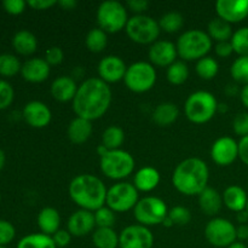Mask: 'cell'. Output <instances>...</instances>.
Listing matches in <instances>:
<instances>
[{
  "mask_svg": "<svg viewBox=\"0 0 248 248\" xmlns=\"http://www.w3.org/2000/svg\"><path fill=\"white\" fill-rule=\"evenodd\" d=\"M111 103V90L99 78L86 79L73 99V110L78 118L93 121L102 118Z\"/></svg>",
  "mask_w": 248,
  "mask_h": 248,
  "instance_id": "obj_1",
  "label": "cell"
},
{
  "mask_svg": "<svg viewBox=\"0 0 248 248\" xmlns=\"http://www.w3.org/2000/svg\"><path fill=\"white\" fill-rule=\"evenodd\" d=\"M208 177L206 162L198 157H189L177 165L172 174V184L183 195H200L207 188Z\"/></svg>",
  "mask_w": 248,
  "mask_h": 248,
  "instance_id": "obj_2",
  "label": "cell"
},
{
  "mask_svg": "<svg viewBox=\"0 0 248 248\" xmlns=\"http://www.w3.org/2000/svg\"><path fill=\"white\" fill-rule=\"evenodd\" d=\"M107 190L103 182L92 174H79L69 184L70 199L81 210L96 212L106 205Z\"/></svg>",
  "mask_w": 248,
  "mask_h": 248,
  "instance_id": "obj_3",
  "label": "cell"
},
{
  "mask_svg": "<svg viewBox=\"0 0 248 248\" xmlns=\"http://www.w3.org/2000/svg\"><path fill=\"white\" fill-rule=\"evenodd\" d=\"M177 52L186 61H196L206 57L212 48V39L207 33L191 29L182 34L177 41Z\"/></svg>",
  "mask_w": 248,
  "mask_h": 248,
  "instance_id": "obj_4",
  "label": "cell"
},
{
  "mask_svg": "<svg viewBox=\"0 0 248 248\" xmlns=\"http://www.w3.org/2000/svg\"><path fill=\"white\" fill-rule=\"evenodd\" d=\"M218 110L215 94L207 91H196L188 97L184 106L186 116L194 124H206Z\"/></svg>",
  "mask_w": 248,
  "mask_h": 248,
  "instance_id": "obj_5",
  "label": "cell"
},
{
  "mask_svg": "<svg viewBox=\"0 0 248 248\" xmlns=\"http://www.w3.org/2000/svg\"><path fill=\"white\" fill-rule=\"evenodd\" d=\"M133 170L135 159L126 150H109L101 156V171L108 178L120 181L130 176Z\"/></svg>",
  "mask_w": 248,
  "mask_h": 248,
  "instance_id": "obj_6",
  "label": "cell"
},
{
  "mask_svg": "<svg viewBox=\"0 0 248 248\" xmlns=\"http://www.w3.org/2000/svg\"><path fill=\"white\" fill-rule=\"evenodd\" d=\"M127 12L121 2L115 0H107L97 10V23L106 33H118L126 28Z\"/></svg>",
  "mask_w": 248,
  "mask_h": 248,
  "instance_id": "obj_7",
  "label": "cell"
},
{
  "mask_svg": "<svg viewBox=\"0 0 248 248\" xmlns=\"http://www.w3.org/2000/svg\"><path fill=\"white\" fill-rule=\"evenodd\" d=\"M128 38L140 45H148L157 41L160 35L159 22L147 15H136L128 18L125 28Z\"/></svg>",
  "mask_w": 248,
  "mask_h": 248,
  "instance_id": "obj_8",
  "label": "cell"
},
{
  "mask_svg": "<svg viewBox=\"0 0 248 248\" xmlns=\"http://www.w3.org/2000/svg\"><path fill=\"white\" fill-rule=\"evenodd\" d=\"M126 87L136 93H144L152 90L156 82V70L152 63L136 62L127 67L125 78Z\"/></svg>",
  "mask_w": 248,
  "mask_h": 248,
  "instance_id": "obj_9",
  "label": "cell"
},
{
  "mask_svg": "<svg viewBox=\"0 0 248 248\" xmlns=\"http://www.w3.org/2000/svg\"><path fill=\"white\" fill-rule=\"evenodd\" d=\"M133 215L140 225L150 227L162 224L169 216V210L164 200L155 196H147L138 201L133 208Z\"/></svg>",
  "mask_w": 248,
  "mask_h": 248,
  "instance_id": "obj_10",
  "label": "cell"
},
{
  "mask_svg": "<svg viewBox=\"0 0 248 248\" xmlns=\"http://www.w3.org/2000/svg\"><path fill=\"white\" fill-rule=\"evenodd\" d=\"M138 190L133 184L119 182L108 189L106 203L114 212L123 213L135 208L138 202Z\"/></svg>",
  "mask_w": 248,
  "mask_h": 248,
  "instance_id": "obj_11",
  "label": "cell"
},
{
  "mask_svg": "<svg viewBox=\"0 0 248 248\" xmlns=\"http://www.w3.org/2000/svg\"><path fill=\"white\" fill-rule=\"evenodd\" d=\"M206 240L215 247H229L236 241V228L224 218H213L205 228Z\"/></svg>",
  "mask_w": 248,
  "mask_h": 248,
  "instance_id": "obj_12",
  "label": "cell"
},
{
  "mask_svg": "<svg viewBox=\"0 0 248 248\" xmlns=\"http://www.w3.org/2000/svg\"><path fill=\"white\" fill-rule=\"evenodd\" d=\"M154 235L148 227L128 225L119 235V248H153Z\"/></svg>",
  "mask_w": 248,
  "mask_h": 248,
  "instance_id": "obj_13",
  "label": "cell"
},
{
  "mask_svg": "<svg viewBox=\"0 0 248 248\" xmlns=\"http://www.w3.org/2000/svg\"><path fill=\"white\" fill-rule=\"evenodd\" d=\"M211 157L218 166H229L239 157V143L232 137H220L211 148Z\"/></svg>",
  "mask_w": 248,
  "mask_h": 248,
  "instance_id": "obj_14",
  "label": "cell"
},
{
  "mask_svg": "<svg viewBox=\"0 0 248 248\" xmlns=\"http://www.w3.org/2000/svg\"><path fill=\"white\" fill-rule=\"evenodd\" d=\"M216 11L228 23H237L248 16V0H218Z\"/></svg>",
  "mask_w": 248,
  "mask_h": 248,
  "instance_id": "obj_15",
  "label": "cell"
},
{
  "mask_svg": "<svg viewBox=\"0 0 248 248\" xmlns=\"http://www.w3.org/2000/svg\"><path fill=\"white\" fill-rule=\"evenodd\" d=\"M126 67L123 58L115 55H109L102 58L98 64V75L99 79L103 80L107 84L118 82L125 78Z\"/></svg>",
  "mask_w": 248,
  "mask_h": 248,
  "instance_id": "obj_16",
  "label": "cell"
},
{
  "mask_svg": "<svg viewBox=\"0 0 248 248\" xmlns=\"http://www.w3.org/2000/svg\"><path fill=\"white\" fill-rule=\"evenodd\" d=\"M148 56L152 64L169 68L176 62L178 52H177V46L171 41L157 40L150 46Z\"/></svg>",
  "mask_w": 248,
  "mask_h": 248,
  "instance_id": "obj_17",
  "label": "cell"
},
{
  "mask_svg": "<svg viewBox=\"0 0 248 248\" xmlns=\"http://www.w3.org/2000/svg\"><path fill=\"white\" fill-rule=\"evenodd\" d=\"M23 118L29 126L34 128H44L50 124L52 119L50 108L45 103L31 101L24 106Z\"/></svg>",
  "mask_w": 248,
  "mask_h": 248,
  "instance_id": "obj_18",
  "label": "cell"
},
{
  "mask_svg": "<svg viewBox=\"0 0 248 248\" xmlns=\"http://www.w3.org/2000/svg\"><path fill=\"white\" fill-rule=\"evenodd\" d=\"M96 227L94 213L91 211L79 210L73 213L68 219V232L72 236L82 237L93 232Z\"/></svg>",
  "mask_w": 248,
  "mask_h": 248,
  "instance_id": "obj_19",
  "label": "cell"
},
{
  "mask_svg": "<svg viewBox=\"0 0 248 248\" xmlns=\"http://www.w3.org/2000/svg\"><path fill=\"white\" fill-rule=\"evenodd\" d=\"M50 67L45 58H31L22 65L21 74L28 82L39 84L45 81L50 75Z\"/></svg>",
  "mask_w": 248,
  "mask_h": 248,
  "instance_id": "obj_20",
  "label": "cell"
},
{
  "mask_svg": "<svg viewBox=\"0 0 248 248\" xmlns=\"http://www.w3.org/2000/svg\"><path fill=\"white\" fill-rule=\"evenodd\" d=\"M77 82L70 77H60L53 80L51 85V94L58 102H69L74 99L77 94Z\"/></svg>",
  "mask_w": 248,
  "mask_h": 248,
  "instance_id": "obj_21",
  "label": "cell"
},
{
  "mask_svg": "<svg viewBox=\"0 0 248 248\" xmlns=\"http://www.w3.org/2000/svg\"><path fill=\"white\" fill-rule=\"evenodd\" d=\"M68 138L74 144H82L92 135V121L82 118H75L70 121L67 130Z\"/></svg>",
  "mask_w": 248,
  "mask_h": 248,
  "instance_id": "obj_22",
  "label": "cell"
},
{
  "mask_svg": "<svg viewBox=\"0 0 248 248\" xmlns=\"http://www.w3.org/2000/svg\"><path fill=\"white\" fill-rule=\"evenodd\" d=\"M160 173L156 169L150 166L142 167L135 174V184L138 191H152L159 186Z\"/></svg>",
  "mask_w": 248,
  "mask_h": 248,
  "instance_id": "obj_23",
  "label": "cell"
},
{
  "mask_svg": "<svg viewBox=\"0 0 248 248\" xmlns=\"http://www.w3.org/2000/svg\"><path fill=\"white\" fill-rule=\"evenodd\" d=\"M38 225L43 234L52 236L60 230V212L53 207L43 208L38 215Z\"/></svg>",
  "mask_w": 248,
  "mask_h": 248,
  "instance_id": "obj_24",
  "label": "cell"
},
{
  "mask_svg": "<svg viewBox=\"0 0 248 248\" xmlns=\"http://www.w3.org/2000/svg\"><path fill=\"white\" fill-rule=\"evenodd\" d=\"M223 203L234 212H242L246 210L248 196L246 191L237 186H228L223 193Z\"/></svg>",
  "mask_w": 248,
  "mask_h": 248,
  "instance_id": "obj_25",
  "label": "cell"
},
{
  "mask_svg": "<svg viewBox=\"0 0 248 248\" xmlns=\"http://www.w3.org/2000/svg\"><path fill=\"white\" fill-rule=\"evenodd\" d=\"M199 205L201 211L207 216H216L219 213L223 205V198L216 189L207 188L199 195Z\"/></svg>",
  "mask_w": 248,
  "mask_h": 248,
  "instance_id": "obj_26",
  "label": "cell"
},
{
  "mask_svg": "<svg viewBox=\"0 0 248 248\" xmlns=\"http://www.w3.org/2000/svg\"><path fill=\"white\" fill-rule=\"evenodd\" d=\"M179 116V109L173 103H161L153 111V121L161 127L172 125Z\"/></svg>",
  "mask_w": 248,
  "mask_h": 248,
  "instance_id": "obj_27",
  "label": "cell"
},
{
  "mask_svg": "<svg viewBox=\"0 0 248 248\" xmlns=\"http://www.w3.org/2000/svg\"><path fill=\"white\" fill-rule=\"evenodd\" d=\"M12 46L19 55L29 56L38 48V40L35 35L28 31H19L12 39Z\"/></svg>",
  "mask_w": 248,
  "mask_h": 248,
  "instance_id": "obj_28",
  "label": "cell"
},
{
  "mask_svg": "<svg viewBox=\"0 0 248 248\" xmlns=\"http://www.w3.org/2000/svg\"><path fill=\"white\" fill-rule=\"evenodd\" d=\"M207 34L211 39H215L218 43H223V41H229V39L232 40L234 33H232V24L217 17L208 23Z\"/></svg>",
  "mask_w": 248,
  "mask_h": 248,
  "instance_id": "obj_29",
  "label": "cell"
},
{
  "mask_svg": "<svg viewBox=\"0 0 248 248\" xmlns=\"http://www.w3.org/2000/svg\"><path fill=\"white\" fill-rule=\"evenodd\" d=\"M92 242L96 248H118L119 235L113 228H97L92 234Z\"/></svg>",
  "mask_w": 248,
  "mask_h": 248,
  "instance_id": "obj_30",
  "label": "cell"
},
{
  "mask_svg": "<svg viewBox=\"0 0 248 248\" xmlns=\"http://www.w3.org/2000/svg\"><path fill=\"white\" fill-rule=\"evenodd\" d=\"M125 140V132L119 126H109L102 135V145L108 150L120 149Z\"/></svg>",
  "mask_w": 248,
  "mask_h": 248,
  "instance_id": "obj_31",
  "label": "cell"
},
{
  "mask_svg": "<svg viewBox=\"0 0 248 248\" xmlns=\"http://www.w3.org/2000/svg\"><path fill=\"white\" fill-rule=\"evenodd\" d=\"M17 248H57L52 236L43 234H31L19 240Z\"/></svg>",
  "mask_w": 248,
  "mask_h": 248,
  "instance_id": "obj_32",
  "label": "cell"
},
{
  "mask_svg": "<svg viewBox=\"0 0 248 248\" xmlns=\"http://www.w3.org/2000/svg\"><path fill=\"white\" fill-rule=\"evenodd\" d=\"M85 44L91 52L99 53L107 47L108 36H107L106 31H102L101 28H93L87 33Z\"/></svg>",
  "mask_w": 248,
  "mask_h": 248,
  "instance_id": "obj_33",
  "label": "cell"
},
{
  "mask_svg": "<svg viewBox=\"0 0 248 248\" xmlns=\"http://www.w3.org/2000/svg\"><path fill=\"white\" fill-rule=\"evenodd\" d=\"M166 77L172 85L184 84L189 78L188 65L183 61H176L173 64L167 68Z\"/></svg>",
  "mask_w": 248,
  "mask_h": 248,
  "instance_id": "obj_34",
  "label": "cell"
},
{
  "mask_svg": "<svg viewBox=\"0 0 248 248\" xmlns=\"http://www.w3.org/2000/svg\"><path fill=\"white\" fill-rule=\"evenodd\" d=\"M196 73H198L199 77L203 80H212L216 75L218 74V70H219V65L218 62L212 57H206L201 58L196 63Z\"/></svg>",
  "mask_w": 248,
  "mask_h": 248,
  "instance_id": "obj_35",
  "label": "cell"
},
{
  "mask_svg": "<svg viewBox=\"0 0 248 248\" xmlns=\"http://www.w3.org/2000/svg\"><path fill=\"white\" fill-rule=\"evenodd\" d=\"M22 65L18 58L11 53L0 55V75L1 77H14L21 72Z\"/></svg>",
  "mask_w": 248,
  "mask_h": 248,
  "instance_id": "obj_36",
  "label": "cell"
},
{
  "mask_svg": "<svg viewBox=\"0 0 248 248\" xmlns=\"http://www.w3.org/2000/svg\"><path fill=\"white\" fill-rule=\"evenodd\" d=\"M184 18L178 12H167L160 18L159 26L166 33H177L183 27Z\"/></svg>",
  "mask_w": 248,
  "mask_h": 248,
  "instance_id": "obj_37",
  "label": "cell"
},
{
  "mask_svg": "<svg viewBox=\"0 0 248 248\" xmlns=\"http://www.w3.org/2000/svg\"><path fill=\"white\" fill-rule=\"evenodd\" d=\"M232 43L234 52H236L240 57L248 56V27L240 28L232 34Z\"/></svg>",
  "mask_w": 248,
  "mask_h": 248,
  "instance_id": "obj_38",
  "label": "cell"
},
{
  "mask_svg": "<svg viewBox=\"0 0 248 248\" xmlns=\"http://www.w3.org/2000/svg\"><path fill=\"white\" fill-rule=\"evenodd\" d=\"M230 73L235 81L248 85V56L236 58L230 68Z\"/></svg>",
  "mask_w": 248,
  "mask_h": 248,
  "instance_id": "obj_39",
  "label": "cell"
},
{
  "mask_svg": "<svg viewBox=\"0 0 248 248\" xmlns=\"http://www.w3.org/2000/svg\"><path fill=\"white\" fill-rule=\"evenodd\" d=\"M93 213L96 225L98 228H113V225L115 224V212L108 206H103Z\"/></svg>",
  "mask_w": 248,
  "mask_h": 248,
  "instance_id": "obj_40",
  "label": "cell"
},
{
  "mask_svg": "<svg viewBox=\"0 0 248 248\" xmlns=\"http://www.w3.org/2000/svg\"><path fill=\"white\" fill-rule=\"evenodd\" d=\"M169 218L173 225H186L191 220V213L184 206H174L169 211Z\"/></svg>",
  "mask_w": 248,
  "mask_h": 248,
  "instance_id": "obj_41",
  "label": "cell"
},
{
  "mask_svg": "<svg viewBox=\"0 0 248 248\" xmlns=\"http://www.w3.org/2000/svg\"><path fill=\"white\" fill-rule=\"evenodd\" d=\"M14 97L15 92L11 85L5 80H0V110L11 106Z\"/></svg>",
  "mask_w": 248,
  "mask_h": 248,
  "instance_id": "obj_42",
  "label": "cell"
},
{
  "mask_svg": "<svg viewBox=\"0 0 248 248\" xmlns=\"http://www.w3.org/2000/svg\"><path fill=\"white\" fill-rule=\"evenodd\" d=\"M16 230L15 227L7 220L0 219V246L5 247L15 239Z\"/></svg>",
  "mask_w": 248,
  "mask_h": 248,
  "instance_id": "obj_43",
  "label": "cell"
},
{
  "mask_svg": "<svg viewBox=\"0 0 248 248\" xmlns=\"http://www.w3.org/2000/svg\"><path fill=\"white\" fill-rule=\"evenodd\" d=\"M232 128L237 136H241V138L248 136V113L237 114L232 121Z\"/></svg>",
  "mask_w": 248,
  "mask_h": 248,
  "instance_id": "obj_44",
  "label": "cell"
},
{
  "mask_svg": "<svg viewBox=\"0 0 248 248\" xmlns=\"http://www.w3.org/2000/svg\"><path fill=\"white\" fill-rule=\"evenodd\" d=\"M64 58V53L63 50L58 46H52V47L47 48L45 52V61L50 65H58L63 62Z\"/></svg>",
  "mask_w": 248,
  "mask_h": 248,
  "instance_id": "obj_45",
  "label": "cell"
},
{
  "mask_svg": "<svg viewBox=\"0 0 248 248\" xmlns=\"http://www.w3.org/2000/svg\"><path fill=\"white\" fill-rule=\"evenodd\" d=\"M27 2L23 0H5L2 2L5 11L10 15H21L26 9Z\"/></svg>",
  "mask_w": 248,
  "mask_h": 248,
  "instance_id": "obj_46",
  "label": "cell"
},
{
  "mask_svg": "<svg viewBox=\"0 0 248 248\" xmlns=\"http://www.w3.org/2000/svg\"><path fill=\"white\" fill-rule=\"evenodd\" d=\"M52 240L55 242L56 247L63 248L67 247L70 244V241H72V235H70V232L68 230L60 229L55 235H52Z\"/></svg>",
  "mask_w": 248,
  "mask_h": 248,
  "instance_id": "obj_47",
  "label": "cell"
},
{
  "mask_svg": "<svg viewBox=\"0 0 248 248\" xmlns=\"http://www.w3.org/2000/svg\"><path fill=\"white\" fill-rule=\"evenodd\" d=\"M215 50H216V53H217V56H219V57L222 58L229 57V56L234 52V48H232V43H230V41L218 43L217 45H216Z\"/></svg>",
  "mask_w": 248,
  "mask_h": 248,
  "instance_id": "obj_48",
  "label": "cell"
},
{
  "mask_svg": "<svg viewBox=\"0 0 248 248\" xmlns=\"http://www.w3.org/2000/svg\"><path fill=\"white\" fill-rule=\"evenodd\" d=\"M127 6L137 15H142V12H144L149 7V1L148 0H128Z\"/></svg>",
  "mask_w": 248,
  "mask_h": 248,
  "instance_id": "obj_49",
  "label": "cell"
},
{
  "mask_svg": "<svg viewBox=\"0 0 248 248\" xmlns=\"http://www.w3.org/2000/svg\"><path fill=\"white\" fill-rule=\"evenodd\" d=\"M57 4L56 0H29L28 5L34 10H47Z\"/></svg>",
  "mask_w": 248,
  "mask_h": 248,
  "instance_id": "obj_50",
  "label": "cell"
},
{
  "mask_svg": "<svg viewBox=\"0 0 248 248\" xmlns=\"http://www.w3.org/2000/svg\"><path fill=\"white\" fill-rule=\"evenodd\" d=\"M239 157L248 166V136L242 137L239 142Z\"/></svg>",
  "mask_w": 248,
  "mask_h": 248,
  "instance_id": "obj_51",
  "label": "cell"
},
{
  "mask_svg": "<svg viewBox=\"0 0 248 248\" xmlns=\"http://www.w3.org/2000/svg\"><path fill=\"white\" fill-rule=\"evenodd\" d=\"M236 237L239 240H248V225L241 224L239 228H236Z\"/></svg>",
  "mask_w": 248,
  "mask_h": 248,
  "instance_id": "obj_52",
  "label": "cell"
},
{
  "mask_svg": "<svg viewBox=\"0 0 248 248\" xmlns=\"http://www.w3.org/2000/svg\"><path fill=\"white\" fill-rule=\"evenodd\" d=\"M58 4L64 10H73L77 6L78 2L75 0H61V1H58Z\"/></svg>",
  "mask_w": 248,
  "mask_h": 248,
  "instance_id": "obj_53",
  "label": "cell"
},
{
  "mask_svg": "<svg viewBox=\"0 0 248 248\" xmlns=\"http://www.w3.org/2000/svg\"><path fill=\"white\" fill-rule=\"evenodd\" d=\"M241 101L244 106L248 109V85H245V87L241 91Z\"/></svg>",
  "mask_w": 248,
  "mask_h": 248,
  "instance_id": "obj_54",
  "label": "cell"
},
{
  "mask_svg": "<svg viewBox=\"0 0 248 248\" xmlns=\"http://www.w3.org/2000/svg\"><path fill=\"white\" fill-rule=\"evenodd\" d=\"M237 220H239L241 224H245V223L247 222V220H248V213H247L246 210L242 211V212L237 213Z\"/></svg>",
  "mask_w": 248,
  "mask_h": 248,
  "instance_id": "obj_55",
  "label": "cell"
},
{
  "mask_svg": "<svg viewBox=\"0 0 248 248\" xmlns=\"http://www.w3.org/2000/svg\"><path fill=\"white\" fill-rule=\"evenodd\" d=\"M107 152H109V150L107 149V148L104 147V145H102V144H101V145H99L98 148H97V153H98V154L101 155V156H103V155L106 154Z\"/></svg>",
  "mask_w": 248,
  "mask_h": 248,
  "instance_id": "obj_56",
  "label": "cell"
},
{
  "mask_svg": "<svg viewBox=\"0 0 248 248\" xmlns=\"http://www.w3.org/2000/svg\"><path fill=\"white\" fill-rule=\"evenodd\" d=\"M228 248H247V247H246V245L242 244V242H236V241H235L234 244L230 245V246L228 247Z\"/></svg>",
  "mask_w": 248,
  "mask_h": 248,
  "instance_id": "obj_57",
  "label": "cell"
},
{
  "mask_svg": "<svg viewBox=\"0 0 248 248\" xmlns=\"http://www.w3.org/2000/svg\"><path fill=\"white\" fill-rule=\"evenodd\" d=\"M4 165H5V154H4V152L0 149V171L2 170Z\"/></svg>",
  "mask_w": 248,
  "mask_h": 248,
  "instance_id": "obj_58",
  "label": "cell"
},
{
  "mask_svg": "<svg viewBox=\"0 0 248 248\" xmlns=\"http://www.w3.org/2000/svg\"><path fill=\"white\" fill-rule=\"evenodd\" d=\"M162 224H164V227L170 228V227H172V225H173V223H172V220L170 219L169 216H167V218H166V219L164 220V223H162Z\"/></svg>",
  "mask_w": 248,
  "mask_h": 248,
  "instance_id": "obj_59",
  "label": "cell"
},
{
  "mask_svg": "<svg viewBox=\"0 0 248 248\" xmlns=\"http://www.w3.org/2000/svg\"><path fill=\"white\" fill-rule=\"evenodd\" d=\"M246 211H247V213H248V201H247V206H246Z\"/></svg>",
  "mask_w": 248,
  "mask_h": 248,
  "instance_id": "obj_60",
  "label": "cell"
},
{
  "mask_svg": "<svg viewBox=\"0 0 248 248\" xmlns=\"http://www.w3.org/2000/svg\"><path fill=\"white\" fill-rule=\"evenodd\" d=\"M0 248H6V247H2V246H0Z\"/></svg>",
  "mask_w": 248,
  "mask_h": 248,
  "instance_id": "obj_61",
  "label": "cell"
},
{
  "mask_svg": "<svg viewBox=\"0 0 248 248\" xmlns=\"http://www.w3.org/2000/svg\"><path fill=\"white\" fill-rule=\"evenodd\" d=\"M0 200H1V195H0Z\"/></svg>",
  "mask_w": 248,
  "mask_h": 248,
  "instance_id": "obj_62",
  "label": "cell"
}]
</instances>
